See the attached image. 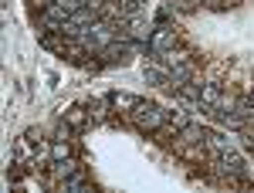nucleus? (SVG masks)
I'll return each instance as SVG.
<instances>
[{
    "label": "nucleus",
    "instance_id": "f257e3e1",
    "mask_svg": "<svg viewBox=\"0 0 254 193\" xmlns=\"http://www.w3.org/2000/svg\"><path fill=\"white\" fill-rule=\"evenodd\" d=\"M132 122H136V129H142V132H159V129L170 126V112L163 105H156V102H136Z\"/></svg>",
    "mask_w": 254,
    "mask_h": 193
},
{
    "label": "nucleus",
    "instance_id": "7ed1b4c3",
    "mask_svg": "<svg viewBox=\"0 0 254 193\" xmlns=\"http://www.w3.org/2000/svg\"><path fill=\"white\" fill-rule=\"evenodd\" d=\"M220 98H224L220 85H200V109H217Z\"/></svg>",
    "mask_w": 254,
    "mask_h": 193
},
{
    "label": "nucleus",
    "instance_id": "39448f33",
    "mask_svg": "<svg viewBox=\"0 0 254 193\" xmlns=\"http://www.w3.org/2000/svg\"><path fill=\"white\" fill-rule=\"evenodd\" d=\"M71 156V142L68 139H55L51 142V159H68Z\"/></svg>",
    "mask_w": 254,
    "mask_h": 193
},
{
    "label": "nucleus",
    "instance_id": "6e6552de",
    "mask_svg": "<svg viewBox=\"0 0 254 193\" xmlns=\"http://www.w3.org/2000/svg\"><path fill=\"white\" fill-rule=\"evenodd\" d=\"M64 122H68V126H85V109H81V105H71V109L64 112Z\"/></svg>",
    "mask_w": 254,
    "mask_h": 193
},
{
    "label": "nucleus",
    "instance_id": "0eeeda50",
    "mask_svg": "<svg viewBox=\"0 0 254 193\" xmlns=\"http://www.w3.org/2000/svg\"><path fill=\"white\" fill-rule=\"evenodd\" d=\"M196 3H200V0H170L166 7H170L173 14H190V10H196Z\"/></svg>",
    "mask_w": 254,
    "mask_h": 193
},
{
    "label": "nucleus",
    "instance_id": "f03ea898",
    "mask_svg": "<svg viewBox=\"0 0 254 193\" xmlns=\"http://www.w3.org/2000/svg\"><path fill=\"white\" fill-rule=\"evenodd\" d=\"M98 55H102V64H126L129 55H132V44H129V41H112V44L102 48Z\"/></svg>",
    "mask_w": 254,
    "mask_h": 193
},
{
    "label": "nucleus",
    "instance_id": "423d86ee",
    "mask_svg": "<svg viewBox=\"0 0 254 193\" xmlns=\"http://www.w3.org/2000/svg\"><path fill=\"white\" fill-rule=\"evenodd\" d=\"M112 105H116V109H136V102L139 98H132V95H126V92H112Z\"/></svg>",
    "mask_w": 254,
    "mask_h": 193
},
{
    "label": "nucleus",
    "instance_id": "20e7f679",
    "mask_svg": "<svg viewBox=\"0 0 254 193\" xmlns=\"http://www.w3.org/2000/svg\"><path fill=\"white\" fill-rule=\"evenodd\" d=\"M203 146H207V153L220 156L224 149H227V139H224L220 132H207V135H203Z\"/></svg>",
    "mask_w": 254,
    "mask_h": 193
}]
</instances>
